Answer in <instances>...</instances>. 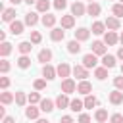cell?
Masks as SVG:
<instances>
[{
  "mask_svg": "<svg viewBox=\"0 0 123 123\" xmlns=\"http://www.w3.org/2000/svg\"><path fill=\"white\" fill-rule=\"evenodd\" d=\"M23 27H25V21L13 19V21L10 23V33H12V35H21V33H23Z\"/></svg>",
  "mask_w": 123,
  "mask_h": 123,
  "instance_id": "9c48e42d",
  "label": "cell"
},
{
  "mask_svg": "<svg viewBox=\"0 0 123 123\" xmlns=\"http://www.w3.org/2000/svg\"><path fill=\"white\" fill-rule=\"evenodd\" d=\"M2 19H4L6 23H12V21L15 19V8H6V10L2 12Z\"/></svg>",
  "mask_w": 123,
  "mask_h": 123,
  "instance_id": "44dd1931",
  "label": "cell"
},
{
  "mask_svg": "<svg viewBox=\"0 0 123 123\" xmlns=\"http://www.w3.org/2000/svg\"><path fill=\"white\" fill-rule=\"evenodd\" d=\"M69 102H71V100L67 98V94L62 92V94L56 98V108H62V110H63V108H69Z\"/></svg>",
  "mask_w": 123,
  "mask_h": 123,
  "instance_id": "d6986e66",
  "label": "cell"
},
{
  "mask_svg": "<svg viewBox=\"0 0 123 123\" xmlns=\"http://www.w3.org/2000/svg\"><path fill=\"white\" fill-rule=\"evenodd\" d=\"M25 102H29L27 96H25V92H15V104L17 106H25Z\"/></svg>",
  "mask_w": 123,
  "mask_h": 123,
  "instance_id": "d590c367",
  "label": "cell"
},
{
  "mask_svg": "<svg viewBox=\"0 0 123 123\" xmlns=\"http://www.w3.org/2000/svg\"><path fill=\"white\" fill-rule=\"evenodd\" d=\"M54 106H56V102H52L50 98H42L40 100V111H44V113H50L54 110Z\"/></svg>",
  "mask_w": 123,
  "mask_h": 123,
  "instance_id": "2e32d148",
  "label": "cell"
},
{
  "mask_svg": "<svg viewBox=\"0 0 123 123\" xmlns=\"http://www.w3.org/2000/svg\"><path fill=\"white\" fill-rule=\"evenodd\" d=\"M111 12H113L115 17H123V4H121V2H119V4H113Z\"/></svg>",
  "mask_w": 123,
  "mask_h": 123,
  "instance_id": "74e56055",
  "label": "cell"
},
{
  "mask_svg": "<svg viewBox=\"0 0 123 123\" xmlns=\"http://www.w3.org/2000/svg\"><path fill=\"white\" fill-rule=\"evenodd\" d=\"M100 12H102V8H100V4H96V2H90V4L86 6V13L92 15V17L100 15Z\"/></svg>",
  "mask_w": 123,
  "mask_h": 123,
  "instance_id": "ffe728a7",
  "label": "cell"
},
{
  "mask_svg": "<svg viewBox=\"0 0 123 123\" xmlns=\"http://www.w3.org/2000/svg\"><path fill=\"white\" fill-rule=\"evenodd\" d=\"M38 111H40V108H37L35 104H29V108H25V117L27 119H38Z\"/></svg>",
  "mask_w": 123,
  "mask_h": 123,
  "instance_id": "7c38bea8",
  "label": "cell"
},
{
  "mask_svg": "<svg viewBox=\"0 0 123 123\" xmlns=\"http://www.w3.org/2000/svg\"><path fill=\"white\" fill-rule=\"evenodd\" d=\"M71 13H73L75 17H81V15H85V13H86V6H85L83 2H79V0H77V2H73V4H71Z\"/></svg>",
  "mask_w": 123,
  "mask_h": 123,
  "instance_id": "3957f363",
  "label": "cell"
},
{
  "mask_svg": "<svg viewBox=\"0 0 123 123\" xmlns=\"http://www.w3.org/2000/svg\"><path fill=\"white\" fill-rule=\"evenodd\" d=\"M96 104H98V98H96V96H92V94H86V96H85V108H86V110H92Z\"/></svg>",
  "mask_w": 123,
  "mask_h": 123,
  "instance_id": "83f0119b",
  "label": "cell"
},
{
  "mask_svg": "<svg viewBox=\"0 0 123 123\" xmlns=\"http://www.w3.org/2000/svg\"><path fill=\"white\" fill-rule=\"evenodd\" d=\"M56 71H58V77H63V79H67V77H69V73H71L73 69L69 67V63H67V62H62V63L56 67Z\"/></svg>",
  "mask_w": 123,
  "mask_h": 123,
  "instance_id": "ba28073f",
  "label": "cell"
},
{
  "mask_svg": "<svg viewBox=\"0 0 123 123\" xmlns=\"http://www.w3.org/2000/svg\"><path fill=\"white\" fill-rule=\"evenodd\" d=\"M2 123H15V119H13L12 115H6V117L2 119Z\"/></svg>",
  "mask_w": 123,
  "mask_h": 123,
  "instance_id": "c3c4849f",
  "label": "cell"
},
{
  "mask_svg": "<svg viewBox=\"0 0 123 123\" xmlns=\"http://www.w3.org/2000/svg\"><path fill=\"white\" fill-rule=\"evenodd\" d=\"M104 29H106V23H102V21H94L92 23V33L94 35H104L106 33Z\"/></svg>",
  "mask_w": 123,
  "mask_h": 123,
  "instance_id": "f546056e",
  "label": "cell"
},
{
  "mask_svg": "<svg viewBox=\"0 0 123 123\" xmlns=\"http://www.w3.org/2000/svg\"><path fill=\"white\" fill-rule=\"evenodd\" d=\"M79 123H90V115L88 113H81L79 115Z\"/></svg>",
  "mask_w": 123,
  "mask_h": 123,
  "instance_id": "f6af8a7d",
  "label": "cell"
},
{
  "mask_svg": "<svg viewBox=\"0 0 123 123\" xmlns=\"http://www.w3.org/2000/svg\"><path fill=\"white\" fill-rule=\"evenodd\" d=\"M106 29L108 31H119L121 29V23H119V17H115V15H111V17H108L106 21Z\"/></svg>",
  "mask_w": 123,
  "mask_h": 123,
  "instance_id": "277c9868",
  "label": "cell"
},
{
  "mask_svg": "<svg viewBox=\"0 0 123 123\" xmlns=\"http://www.w3.org/2000/svg\"><path fill=\"white\" fill-rule=\"evenodd\" d=\"M104 42H106V44H110V46L117 44V42H119V37H117V33H115V31H108V33L104 35Z\"/></svg>",
  "mask_w": 123,
  "mask_h": 123,
  "instance_id": "5bb4252c",
  "label": "cell"
},
{
  "mask_svg": "<svg viewBox=\"0 0 123 123\" xmlns=\"http://www.w3.org/2000/svg\"><path fill=\"white\" fill-rule=\"evenodd\" d=\"M60 123H75V121H73V117H71V115H63V117L60 119Z\"/></svg>",
  "mask_w": 123,
  "mask_h": 123,
  "instance_id": "7dc6e473",
  "label": "cell"
},
{
  "mask_svg": "<svg viewBox=\"0 0 123 123\" xmlns=\"http://www.w3.org/2000/svg\"><path fill=\"white\" fill-rule=\"evenodd\" d=\"M73 75H75L79 81H85V79L88 77V69H86L85 65H75V67H73Z\"/></svg>",
  "mask_w": 123,
  "mask_h": 123,
  "instance_id": "30bf717a",
  "label": "cell"
},
{
  "mask_svg": "<svg viewBox=\"0 0 123 123\" xmlns=\"http://www.w3.org/2000/svg\"><path fill=\"white\" fill-rule=\"evenodd\" d=\"M113 85H115V88H117V90H123V75L113 77Z\"/></svg>",
  "mask_w": 123,
  "mask_h": 123,
  "instance_id": "b9f144b4",
  "label": "cell"
},
{
  "mask_svg": "<svg viewBox=\"0 0 123 123\" xmlns=\"http://www.w3.org/2000/svg\"><path fill=\"white\" fill-rule=\"evenodd\" d=\"M27 100H29V104H40V100H42V98H40V94H38V92H31V94L27 96Z\"/></svg>",
  "mask_w": 123,
  "mask_h": 123,
  "instance_id": "8d00e7d4",
  "label": "cell"
},
{
  "mask_svg": "<svg viewBox=\"0 0 123 123\" xmlns=\"http://www.w3.org/2000/svg\"><path fill=\"white\" fill-rule=\"evenodd\" d=\"M0 86H2V88H8V86H10V79H8V77H0Z\"/></svg>",
  "mask_w": 123,
  "mask_h": 123,
  "instance_id": "bcb514c9",
  "label": "cell"
},
{
  "mask_svg": "<svg viewBox=\"0 0 123 123\" xmlns=\"http://www.w3.org/2000/svg\"><path fill=\"white\" fill-rule=\"evenodd\" d=\"M17 50H19V54H29L33 50V42L31 40H23V42L17 44Z\"/></svg>",
  "mask_w": 123,
  "mask_h": 123,
  "instance_id": "cb8c5ba5",
  "label": "cell"
},
{
  "mask_svg": "<svg viewBox=\"0 0 123 123\" xmlns=\"http://www.w3.org/2000/svg\"><path fill=\"white\" fill-rule=\"evenodd\" d=\"M96 63H98V56L94 52H88V54L83 56V65L86 69H96Z\"/></svg>",
  "mask_w": 123,
  "mask_h": 123,
  "instance_id": "6da1fadb",
  "label": "cell"
},
{
  "mask_svg": "<svg viewBox=\"0 0 123 123\" xmlns=\"http://www.w3.org/2000/svg\"><path fill=\"white\" fill-rule=\"evenodd\" d=\"M85 108V100H79V98H73L71 102H69V110L71 111H81Z\"/></svg>",
  "mask_w": 123,
  "mask_h": 123,
  "instance_id": "484cf974",
  "label": "cell"
},
{
  "mask_svg": "<svg viewBox=\"0 0 123 123\" xmlns=\"http://www.w3.org/2000/svg\"><path fill=\"white\" fill-rule=\"evenodd\" d=\"M121 75H123V63H121Z\"/></svg>",
  "mask_w": 123,
  "mask_h": 123,
  "instance_id": "11a10c76",
  "label": "cell"
},
{
  "mask_svg": "<svg viewBox=\"0 0 123 123\" xmlns=\"http://www.w3.org/2000/svg\"><path fill=\"white\" fill-rule=\"evenodd\" d=\"M88 2H94V0H88Z\"/></svg>",
  "mask_w": 123,
  "mask_h": 123,
  "instance_id": "6f0895ef",
  "label": "cell"
},
{
  "mask_svg": "<svg viewBox=\"0 0 123 123\" xmlns=\"http://www.w3.org/2000/svg\"><path fill=\"white\" fill-rule=\"evenodd\" d=\"M102 65L108 67V69L115 67V56H111V54H104V56H102Z\"/></svg>",
  "mask_w": 123,
  "mask_h": 123,
  "instance_id": "603a6c76",
  "label": "cell"
},
{
  "mask_svg": "<svg viewBox=\"0 0 123 123\" xmlns=\"http://www.w3.org/2000/svg\"><path fill=\"white\" fill-rule=\"evenodd\" d=\"M67 52H69V54H79V52H81V40H77V38L69 40V42H67Z\"/></svg>",
  "mask_w": 123,
  "mask_h": 123,
  "instance_id": "ac0fdd59",
  "label": "cell"
},
{
  "mask_svg": "<svg viewBox=\"0 0 123 123\" xmlns=\"http://www.w3.org/2000/svg\"><path fill=\"white\" fill-rule=\"evenodd\" d=\"M17 65H19L21 69H27V67L31 65V58H29L27 54H21V56H19V60H17Z\"/></svg>",
  "mask_w": 123,
  "mask_h": 123,
  "instance_id": "4dcf8cb0",
  "label": "cell"
},
{
  "mask_svg": "<svg viewBox=\"0 0 123 123\" xmlns=\"http://www.w3.org/2000/svg\"><path fill=\"white\" fill-rule=\"evenodd\" d=\"M48 10H50V0H38L37 2V12L48 13Z\"/></svg>",
  "mask_w": 123,
  "mask_h": 123,
  "instance_id": "f1b7e54d",
  "label": "cell"
},
{
  "mask_svg": "<svg viewBox=\"0 0 123 123\" xmlns=\"http://www.w3.org/2000/svg\"><path fill=\"white\" fill-rule=\"evenodd\" d=\"M110 123H123V115L121 113H113L110 117Z\"/></svg>",
  "mask_w": 123,
  "mask_h": 123,
  "instance_id": "ee69618b",
  "label": "cell"
},
{
  "mask_svg": "<svg viewBox=\"0 0 123 123\" xmlns=\"http://www.w3.org/2000/svg\"><path fill=\"white\" fill-rule=\"evenodd\" d=\"M33 86H35V90H42V88L46 86V79H37V81L33 83Z\"/></svg>",
  "mask_w": 123,
  "mask_h": 123,
  "instance_id": "ab89813d",
  "label": "cell"
},
{
  "mask_svg": "<svg viewBox=\"0 0 123 123\" xmlns=\"http://www.w3.org/2000/svg\"><path fill=\"white\" fill-rule=\"evenodd\" d=\"M88 37H90V31H88L86 27H79V29L75 31V38L81 40V42H83V40H88Z\"/></svg>",
  "mask_w": 123,
  "mask_h": 123,
  "instance_id": "e0dca14e",
  "label": "cell"
},
{
  "mask_svg": "<svg viewBox=\"0 0 123 123\" xmlns=\"http://www.w3.org/2000/svg\"><path fill=\"white\" fill-rule=\"evenodd\" d=\"M52 60V50H48V48H42L40 52H38V62H42V63H48Z\"/></svg>",
  "mask_w": 123,
  "mask_h": 123,
  "instance_id": "d4e9b609",
  "label": "cell"
},
{
  "mask_svg": "<svg viewBox=\"0 0 123 123\" xmlns=\"http://www.w3.org/2000/svg\"><path fill=\"white\" fill-rule=\"evenodd\" d=\"M119 2H121V4H123V0H119Z\"/></svg>",
  "mask_w": 123,
  "mask_h": 123,
  "instance_id": "9f6ffc18",
  "label": "cell"
},
{
  "mask_svg": "<svg viewBox=\"0 0 123 123\" xmlns=\"http://www.w3.org/2000/svg\"><path fill=\"white\" fill-rule=\"evenodd\" d=\"M10 2H12V4H15V6H17V4H21V2H25V0H10Z\"/></svg>",
  "mask_w": 123,
  "mask_h": 123,
  "instance_id": "f907efd6",
  "label": "cell"
},
{
  "mask_svg": "<svg viewBox=\"0 0 123 123\" xmlns=\"http://www.w3.org/2000/svg\"><path fill=\"white\" fill-rule=\"evenodd\" d=\"M117 58L123 60V46H119V50H117Z\"/></svg>",
  "mask_w": 123,
  "mask_h": 123,
  "instance_id": "681fc988",
  "label": "cell"
},
{
  "mask_svg": "<svg viewBox=\"0 0 123 123\" xmlns=\"http://www.w3.org/2000/svg\"><path fill=\"white\" fill-rule=\"evenodd\" d=\"M10 52H12V44L4 40V42L0 44V56H2V58H6V56H8Z\"/></svg>",
  "mask_w": 123,
  "mask_h": 123,
  "instance_id": "e575fe53",
  "label": "cell"
},
{
  "mask_svg": "<svg viewBox=\"0 0 123 123\" xmlns=\"http://www.w3.org/2000/svg\"><path fill=\"white\" fill-rule=\"evenodd\" d=\"M40 40H42V35H40L38 31H31V42H33V44H38Z\"/></svg>",
  "mask_w": 123,
  "mask_h": 123,
  "instance_id": "f35d334b",
  "label": "cell"
},
{
  "mask_svg": "<svg viewBox=\"0 0 123 123\" xmlns=\"http://www.w3.org/2000/svg\"><path fill=\"white\" fill-rule=\"evenodd\" d=\"M56 75H58L56 67H52L50 63H44V65H42V77H44L46 81H52V79H54Z\"/></svg>",
  "mask_w": 123,
  "mask_h": 123,
  "instance_id": "5b68a950",
  "label": "cell"
},
{
  "mask_svg": "<svg viewBox=\"0 0 123 123\" xmlns=\"http://www.w3.org/2000/svg\"><path fill=\"white\" fill-rule=\"evenodd\" d=\"M37 23H38V13H37V12H29V13H25V25L33 27V25H37Z\"/></svg>",
  "mask_w": 123,
  "mask_h": 123,
  "instance_id": "7402d4cb",
  "label": "cell"
},
{
  "mask_svg": "<svg viewBox=\"0 0 123 123\" xmlns=\"http://www.w3.org/2000/svg\"><path fill=\"white\" fill-rule=\"evenodd\" d=\"M77 92H79V94H85V96H86V94H90V92H92V85H90V83H88V81L85 79V81H81V83L77 85Z\"/></svg>",
  "mask_w": 123,
  "mask_h": 123,
  "instance_id": "8fae6325",
  "label": "cell"
},
{
  "mask_svg": "<svg viewBox=\"0 0 123 123\" xmlns=\"http://www.w3.org/2000/svg\"><path fill=\"white\" fill-rule=\"evenodd\" d=\"M42 25H44V27H54V25H56V15L44 13V15H42Z\"/></svg>",
  "mask_w": 123,
  "mask_h": 123,
  "instance_id": "4316f807",
  "label": "cell"
},
{
  "mask_svg": "<svg viewBox=\"0 0 123 123\" xmlns=\"http://www.w3.org/2000/svg\"><path fill=\"white\" fill-rule=\"evenodd\" d=\"M37 123H50L48 119H37Z\"/></svg>",
  "mask_w": 123,
  "mask_h": 123,
  "instance_id": "816d5d0a",
  "label": "cell"
},
{
  "mask_svg": "<svg viewBox=\"0 0 123 123\" xmlns=\"http://www.w3.org/2000/svg\"><path fill=\"white\" fill-rule=\"evenodd\" d=\"M94 77H96L98 81H104V79L108 77V67H104V65H102V67H96V69H94Z\"/></svg>",
  "mask_w": 123,
  "mask_h": 123,
  "instance_id": "1f68e13d",
  "label": "cell"
},
{
  "mask_svg": "<svg viewBox=\"0 0 123 123\" xmlns=\"http://www.w3.org/2000/svg\"><path fill=\"white\" fill-rule=\"evenodd\" d=\"M110 102H111L113 106L123 104V90H113V92H110Z\"/></svg>",
  "mask_w": 123,
  "mask_h": 123,
  "instance_id": "9a60e30c",
  "label": "cell"
},
{
  "mask_svg": "<svg viewBox=\"0 0 123 123\" xmlns=\"http://www.w3.org/2000/svg\"><path fill=\"white\" fill-rule=\"evenodd\" d=\"M54 8L56 10H65L67 8V2L65 0H54Z\"/></svg>",
  "mask_w": 123,
  "mask_h": 123,
  "instance_id": "7bdbcfd3",
  "label": "cell"
},
{
  "mask_svg": "<svg viewBox=\"0 0 123 123\" xmlns=\"http://www.w3.org/2000/svg\"><path fill=\"white\" fill-rule=\"evenodd\" d=\"M25 2H27V4H37L38 0H25Z\"/></svg>",
  "mask_w": 123,
  "mask_h": 123,
  "instance_id": "f5cc1de1",
  "label": "cell"
},
{
  "mask_svg": "<svg viewBox=\"0 0 123 123\" xmlns=\"http://www.w3.org/2000/svg\"><path fill=\"white\" fill-rule=\"evenodd\" d=\"M62 27H63V29H73V27H75V15H73V13L62 15Z\"/></svg>",
  "mask_w": 123,
  "mask_h": 123,
  "instance_id": "4fadbf2b",
  "label": "cell"
},
{
  "mask_svg": "<svg viewBox=\"0 0 123 123\" xmlns=\"http://www.w3.org/2000/svg\"><path fill=\"white\" fill-rule=\"evenodd\" d=\"M0 71H2V73H8V71H10V62H8L6 58L0 60Z\"/></svg>",
  "mask_w": 123,
  "mask_h": 123,
  "instance_id": "60d3db41",
  "label": "cell"
},
{
  "mask_svg": "<svg viewBox=\"0 0 123 123\" xmlns=\"http://www.w3.org/2000/svg\"><path fill=\"white\" fill-rule=\"evenodd\" d=\"M94 119H96L98 123H104V121L108 119V111H106L104 108H100V110H96V113H94Z\"/></svg>",
  "mask_w": 123,
  "mask_h": 123,
  "instance_id": "836d02e7",
  "label": "cell"
},
{
  "mask_svg": "<svg viewBox=\"0 0 123 123\" xmlns=\"http://www.w3.org/2000/svg\"><path fill=\"white\" fill-rule=\"evenodd\" d=\"M92 52H94L96 56H104V54H108L106 42H102V40H94V42H92Z\"/></svg>",
  "mask_w": 123,
  "mask_h": 123,
  "instance_id": "52a82bcc",
  "label": "cell"
},
{
  "mask_svg": "<svg viewBox=\"0 0 123 123\" xmlns=\"http://www.w3.org/2000/svg\"><path fill=\"white\" fill-rule=\"evenodd\" d=\"M119 42L123 44V31H121V35H119Z\"/></svg>",
  "mask_w": 123,
  "mask_h": 123,
  "instance_id": "db71d44e",
  "label": "cell"
},
{
  "mask_svg": "<svg viewBox=\"0 0 123 123\" xmlns=\"http://www.w3.org/2000/svg\"><path fill=\"white\" fill-rule=\"evenodd\" d=\"M13 100H15V96H13L12 92H6V90H4V92L0 94V102H2L4 106H8V104H12Z\"/></svg>",
  "mask_w": 123,
  "mask_h": 123,
  "instance_id": "d6a6232c",
  "label": "cell"
},
{
  "mask_svg": "<svg viewBox=\"0 0 123 123\" xmlns=\"http://www.w3.org/2000/svg\"><path fill=\"white\" fill-rule=\"evenodd\" d=\"M50 38H52L54 42L63 40V38H65V31H63V27H54V29L50 31Z\"/></svg>",
  "mask_w": 123,
  "mask_h": 123,
  "instance_id": "8992f818",
  "label": "cell"
},
{
  "mask_svg": "<svg viewBox=\"0 0 123 123\" xmlns=\"http://www.w3.org/2000/svg\"><path fill=\"white\" fill-rule=\"evenodd\" d=\"M75 90H77V85H75V81H73L71 77H67V79L62 81V92L71 94V92H75Z\"/></svg>",
  "mask_w": 123,
  "mask_h": 123,
  "instance_id": "7a4b0ae2",
  "label": "cell"
}]
</instances>
